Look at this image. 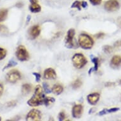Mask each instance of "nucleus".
<instances>
[{"label": "nucleus", "instance_id": "72a5a7b5", "mask_svg": "<svg viewBox=\"0 0 121 121\" xmlns=\"http://www.w3.org/2000/svg\"><path fill=\"white\" fill-rule=\"evenodd\" d=\"M114 85H115V83H113V82H108L105 84V86L107 87H112V86H113Z\"/></svg>", "mask_w": 121, "mask_h": 121}, {"label": "nucleus", "instance_id": "a878e982", "mask_svg": "<svg viewBox=\"0 0 121 121\" xmlns=\"http://www.w3.org/2000/svg\"><path fill=\"white\" fill-rule=\"evenodd\" d=\"M43 85L44 89V91H45L46 93H50L52 92V90H51V89L49 87V86H48V84L46 82H43Z\"/></svg>", "mask_w": 121, "mask_h": 121}, {"label": "nucleus", "instance_id": "1a4fd4ad", "mask_svg": "<svg viewBox=\"0 0 121 121\" xmlns=\"http://www.w3.org/2000/svg\"><path fill=\"white\" fill-rule=\"evenodd\" d=\"M83 112V107L81 105H76L72 108V116L74 118L78 119L81 117Z\"/></svg>", "mask_w": 121, "mask_h": 121}, {"label": "nucleus", "instance_id": "2f4dec72", "mask_svg": "<svg viewBox=\"0 0 121 121\" xmlns=\"http://www.w3.org/2000/svg\"><path fill=\"white\" fill-rule=\"evenodd\" d=\"M104 36H105V34H104V33H103V32H99V33H98V34H97L96 35V38L99 39V38H103Z\"/></svg>", "mask_w": 121, "mask_h": 121}, {"label": "nucleus", "instance_id": "20e7f679", "mask_svg": "<svg viewBox=\"0 0 121 121\" xmlns=\"http://www.w3.org/2000/svg\"><path fill=\"white\" fill-rule=\"evenodd\" d=\"M16 56L17 58L22 62L26 61L29 58V55L27 50L22 45L19 46L17 49Z\"/></svg>", "mask_w": 121, "mask_h": 121}, {"label": "nucleus", "instance_id": "6e6552de", "mask_svg": "<svg viewBox=\"0 0 121 121\" xmlns=\"http://www.w3.org/2000/svg\"><path fill=\"white\" fill-rule=\"evenodd\" d=\"M104 6L108 12H115L119 8V3L117 0H108L105 2Z\"/></svg>", "mask_w": 121, "mask_h": 121}, {"label": "nucleus", "instance_id": "aec40b11", "mask_svg": "<svg viewBox=\"0 0 121 121\" xmlns=\"http://www.w3.org/2000/svg\"><path fill=\"white\" fill-rule=\"evenodd\" d=\"M55 101V99L52 97H44L43 100V104L46 105V107L50 106L51 104L53 103Z\"/></svg>", "mask_w": 121, "mask_h": 121}, {"label": "nucleus", "instance_id": "c9c22d12", "mask_svg": "<svg viewBox=\"0 0 121 121\" xmlns=\"http://www.w3.org/2000/svg\"><path fill=\"white\" fill-rule=\"evenodd\" d=\"M3 92V86L1 84H0V97L2 95Z\"/></svg>", "mask_w": 121, "mask_h": 121}, {"label": "nucleus", "instance_id": "7c9ffc66", "mask_svg": "<svg viewBox=\"0 0 121 121\" xmlns=\"http://www.w3.org/2000/svg\"><path fill=\"white\" fill-rule=\"evenodd\" d=\"M114 47L117 49L121 48V41H117V42H115L114 44Z\"/></svg>", "mask_w": 121, "mask_h": 121}, {"label": "nucleus", "instance_id": "f03ea898", "mask_svg": "<svg viewBox=\"0 0 121 121\" xmlns=\"http://www.w3.org/2000/svg\"><path fill=\"white\" fill-rule=\"evenodd\" d=\"M79 44L82 48L86 50L91 49L94 44V41L91 37L86 34H81L79 37Z\"/></svg>", "mask_w": 121, "mask_h": 121}, {"label": "nucleus", "instance_id": "a19ab883", "mask_svg": "<svg viewBox=\"0 0 121 121\" xmlns=\"http://www.w3.org/2000/svg\"></svg>", "mask_w": 121, "mask_h": 121}, {"label": "nucleus", "instance_id": "5701e85b", "mask_svg": "<svg viewBox=\"0 0 121 121\" xmlns=\"http://www.w3.org/2000/svg\"><path fill=\"white\" fill-rule=\"evenodd\" d=\"M17 65V63L15 61H14L13 60H11L9 61V62L8 63V64L6 65L4 68H3V70H4V69H8V68L12 67H14V66H15Z\"/></svg>", "mask_w": 121, "mask_h": 121}, {"label": "nucleus", "instance_id": "cd10ccee", "mask_svg": "<svg viewBox=\"0 0 121 121\" xmlns=\"http://www.w3.org/2000/svg\"><path fill=\"white\" fill-rule=\"evenodd\" d=\"M102 0H89L90 3H91L93 5H98L101 3Z\"/></svg>", "mask_w": 121, "mask_h": 121}, {"label": "nucleus", "instance_id": "58836bf2", "mask_svg": "<svg viewBox=\"0 0 121 121\" xmlns=\"http://www.w3.org/2000/svg\"><path fill=\"white\" fill-rule=\"evenodd\" d=\"M30 18H31V17H30V16H29V15H28L27 17V22H29V20H30Z\"/></svg>", "mask_w": 121, "mask_h": 121}, {"label": "nucleus", "instance_id": "6ab92c4d", "mask_svg": "<svg viewBox=\"0 0 121 121\" xmlns=\"http://www.w3.org/2000/svg\"><path fill=\"white\" fill-rule=\"evenodd\" d=\"M8 15V10L5 8L0 9V22L4 21L7 17Z\"/></svg>", "mask_w": 121, "mask_h": 121}, {"label": "nucleus", "instance_id": "bb28decb", "mask_svg": "<svg viewBox=\"0 0 121 121\" xmlns=\"http://www.w3.org/2000/svg\"><path fill=\"white\" fill-rule=\"evenodd\" d=\"M7 32H8V29H7L4 26L0 25V32H1V33L5 34V33H6Z\"/></svg>", "mask_w": 121, "mask_h": 121}, {"label": "nucleus", "instance_id": "f8f14e48", "mask_svg": "<svg viewBox=\"0 0 121 121\" xmlns=\"http://www.w3.org/2000/svg\"><path fill=\"white\" fill-rule=\"evenodd\" d=\"M87 99L89 104L93 105H96L99 99V94L98 93L90 94L87 96Z\"/></svg>", "mask_w": 121, "mask_h": 121}, {"label": "nucleus", "instance_id": "473e14b6", "mask_svg": "<svg viewBox=\"0 0 121 121\" xmlns=\"http://www.w3.org/2000/svg\"><path fill=\"white\" fill-rule=\"evenodd\" d=\"M16 105V101H10V102H8V107H13V106H15V105Z\"/></svg>", "mask_w": 121, "mask_h": 121}, {"label": "nucleus", "instance_id": "9b49d317", "mask_svg": "<svg viewBox=\"0 0 121 121\" xmlns=\"http://www.w3.org/2000/svg\"><path fill=\"white\" fill-rule=\"evenodd\" d=\"M44 77L46 79H55L56 78V73L54 69L49 68L45 70L44 72Z\"/></svg>", "mask_w": 121, "mask_h": 121}, {"label": "nucleus", "instance_id": "4be33fe9", "mask_svg": "<svg viewBox=\"0 0 121 121\" xmlns=\"http://www.w3.org/2000/svg\"><path fill=\"white\" fill-rule=\"evenodd\" d=\"M103 50L105 53L110 54L113 52V48L109 45H105L103 47Z\"/></svg>", "mask_w": 121, "mask_h": 121}, {"label": "nucleus", "instance_id": "2eb2a0df", "mask_svg": "<svg viewBox=\"0 0 121 121\" xmlns=\"http://www.w3.org/2000/svg\"><path fill=\"white\" fill-rule=\"evenodd\" d=\"M29 9L30 12L32 13H38L41 10V7L38 4V2L34 3H31V4L30 5Z\"/></svg>", "mask_w": 121, "mask_h": 121}, {"label": "nucleus", "instance_id": "ea45409f", "mask_svg": "<svg viewBox=\"0 0 121 121\" xmlns=\"http://www.w3.org/2000/svg\"><path fill=\"white\" fill-rule=\"evenodd\" d=\"M1 117H0V121H1Z\"/></svg>", "mask_w": 121, "mask_h": 121}, {"label": "nucleus", "instance_id": "c756f323", "mask_svg": "<svg viewBox=\"0 0 121 121\" xmlns=\"http://www.w3.org/2000/svg\"><path fill=\"white\" fill-rule=\"evenodd\" d=\"M32 74L34 75H35V77H36V82H39L40 80H41V74L39 73H37V72H33Z\"/></svg>", "mask_w": 121, "mask_h": 121}, {"label": "nucleus", "instance_id": "423d86ee", "mask_svg": "<svg viewBox=\"0 0 121 121\" xmlns=\"http://www.w3.org/2000/svg\"><path fill=\"white\" fill-rule=\"evenodd\" d=\"M41 113L37 109H32L28 113L26 120L28 121H38L41 119Z\"/></svg>", "mask_w": 121, "mask_h": 121}, {"label": "nucleus", "instance_id": "4c0bfd02", "mask_svg": "<svg viewBox=\"0 0 121 121\" xmlns=\"http://www.w3.org/2000/svg\"><path fill=\"white\" fill-rule=\"evenodd\" d=\"M30 3H37V2H38V0H30Z\"/></svg>", "mask_w": 121, "mask_h": 121}, {"label": "nucleus", "instance_id": "dca6fc26", "mask_svg": "<svg viewBox=\"0 0 121 121\" xmlns=\"http://www.w3.org/2000/svg\"><path fill=\"white\" fill-rule=\"evenodd\" d=\"M91 56V60L95 65V67L89 70V74H91V73L93 71H96L98 69V66H99V60H98V58L97 57H94L93 56Z\"/></svg>", "mask_w": 121, "mask_h": 121}, {"label": "nucleus", "instance_id": "f704fd0d", "mask_svg": "<svg viewBox=\"0 0 121 121\" xmlns=\"http://www.w3.org/2000/svg\"><path fill=\"white\" fill-rule=\"evenodd\" d=\"M81 6L82 7H83V8H86L87 6V2H86V1H82L81 2Z\"/></svg>", "mask_w": 121, "mask_h": 121}, {"label": "nucleus", "instance_id": "b1692460", "mask_svg": "<svg viewBox=\"0 0 121 121\" xmlns=\"http://www.w3.org/2000/svg\"><path fill=\"white\" fill-rule=\"evenodd\" d=\"M72 8H78L79 10H81V2L79 1H75L73 3V4H72Z\"/></svg>", "mask_w": 121, "mask_h": 121}, {"label": "nucleus", "instance_id": "f257e3e1", "mask_svg": "<svg viewBox=\"0 0 121 121\" xmlns=\"http://www.w3.org/2000/svg\"><path fill=\"white\" fill-rule=\"evenodd\" d=\"M44 96L43 94V88L40 85L36 86L35 92L32 98L29 99L27 104L30 107H37L40 105L43 104V100Z\"/></svg>", "mask_w": 121, "mask_h": 121}, {"label": "nucleus", "instance_id": "0eeeda50", "mask_svg": "<svg viewBox=\"0 0 121 121\" xmlns=\"http://www.w3.org/2000/svg\"><path fill=\"white\" fill-rule=\"evenodd\" d=\"M75 30L73 29H70L67 32L65 38V45L69 48H73L74 46L73 38L75 36Z\"/></svg>", "mask_w": 121, "mask_h": 121}, {"label": "nucleus", "instance_id": "39448f33", "mask_svg": "<svg viewBox=\"0 0 121 121\" xmlns=\"http://www.w3.org/2000/svg\"><path fill=\"white\" fill-rule=\"evenodd\" d=\"M6 79L11 83H15L21 79V74L18 70H13L6 74Z\"/></svg>", "mask_w": 121, "mask_h": 121}, {"label": "nucleus", "instance_id": "9d476101", "mask_svg": "<svg viewBox=\"0 0 121 121\" xmlns=\"http://www.w3.org/2000/svg\"><path fill=\"white\" fill-rule=\"evenodd\" d=\"M41 33V28L39 26H34L30 28L29 31L30 37L32 39H35L39 36Z\"/></svg>", "mask_w": 121, "mask_h": 121}, {"label": "nucleus", "instance_id": "a211bd4d", "mask_svg": "<svg viewBox=\"0 0 121 121\" xmlns=\"http://www.w3.org/2000/svg\"><path fill=\"white\" fill-rule=\"evenodd\" d=\"M32 89V86L29 84H25L22 86V92L24 95H27L30 92Z\"/></svg>", "mask_w": 121, "mask_h": 121}, {"label": "nucleus", "instance_id": "ddd939ff", "mask_svg": "<svg viewBox=\"0 0 121 121\" xmlns=\"http://www.w3.org/2000/svg\"><path fill=\"white\" fill-rule=\"evenodd\" d=\"M121 65V56L114 55L111 60V66L112 67H118Z\"/></svg>", "mask_w": 121, "mask_h": 121}, {"label": "nucleus", "instance_id": "e433bc0d", "mask_svg": "<svg viewBox=\"0 0 121 121\" xmlns=\"http://www.w3.org/2000/svg\"><path fill=\"white\" fill-rule=\"evenodd\" d=\"M117 24H118V26L121 27V17H119L117 20Z\"/></svg>", "mask_w": 121, "mask_h": 121}, {"label": "nucleus", "instance_id": "393cba45", "mask_svg": "<svg viewBox=\"0 0 121 121\" xmlns=\"http://www.w3.org/2000/svg\"><path fill=\"white\" fill-rule=\"evenodd\" d=\"M6 55V50L3 48H0V60L5 58Z\"/></svg>", "mask_w": 121, "mask_h": 121}, {"label": "nucleus", "instance_id": "412c9836", "mask_svg": "<svg viewBox=\"0 0 121 121\" xmlns=\"http://www.w3.org/2000/svg\"><path fill=\"white\" fill-rule=\"evenodd\" d=\"M82 84V82L81 80H80L79 79H78L75 80L72 84V87L73 89H78L81 86Z\"/></svg>", "mask_w": 121, "mask_h": 121}, {"label": "nucleus", "instance_id": "4468645a", "mask_svg": "<svg viewBox=\"0 0 121 121\" xmlns=\"http://www.w3.org/2000/svg\"><path fill=\"white\" fill-rule=\"evenodd\" d=\"M64 90V87L62 85L60 84H55L53 86V87H52V92L53 93L55 94V95H60L63 92Z\"/></svg>", "mask_w": 121, "mask_h": 121}, {"label": "nucleus", "instance_id": "f3484780", "mask_svg": "<svg viewBox=\"0 0 121 121\" xmlns=\"http://www.w3.org/2000/svg\"><path fill=\"white\" fill-rule=\"evenodd\" d=\"M119 110V108H112L110 109H103V110H101L98 113L99 115H103L107 113H113V112H116L117 111Z\"/></svg>", "mask_w": 121, "mask_h": 121}, {"label": "nucleus", "instance_id": "7ed1b4c3", "mask_svg": "<svg viewBox=\"0 0 121 121\" xmlns=\"http://www.w3.org/2000/svg\"><path fill=\"white\" fill-rule=\"evenodd\" d=\"M72 60L74 67L78 69H81L87 63L85 56L81 53H77L74 55Z\"/></svg>", "mask_w": 121, "mask_h": 121}, {"label": "nucleus", "instance_id": "c85d7f7f", "mask_svg": "<svg viewBox=\"0 0 121 121\" xmlns=\"http://www.w3.org/2000/svg\"><path fill=\"white\" fill-rule=\"evenodd\" d=\"M58 119L59 121H64V119H65V114L64 112H61L58 115Z\"/></svg>", "mask_w": 121, "mask_h": 121}]
</instances>
